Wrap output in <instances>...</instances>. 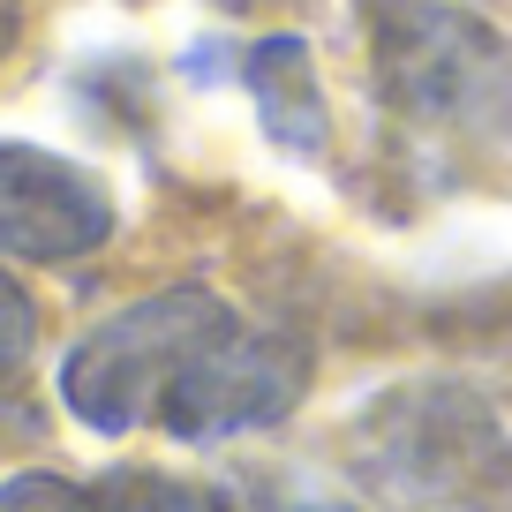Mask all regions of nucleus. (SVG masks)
<instances>
[{"mask_svg": "<svg viewBox=\"0 0 512 512\" xmlns=\"http://www.w3.org/2000/svg\"><path fill=\"white\" fill-rule=\"evenodd\" d=\"M38 347V302L16 287V272H0V377H16Z\"/></svg>", "mask_w": 512, "mask_h": 512, "instance_id": "obj_9", "label": "nucleus"}, {"mask_svg": "<svg viewBox=\"0 0 512 512\" xmlns=\"http://www.w3.org/2000/svg\"><path fill=\"white\" fill-rule=\"evenodd\" d=\"M16 38H23V0H0V61L16 53Z\"/></svg>", "mask_w": 512, "mask_h": 512, "instance_id": "obj_11", "label": "nucleus"}, {"mask_svg": "<svg viewBox=\"0 0 512 512\" xmlns=\"http://www.w3.org/2000/svg\"><path fill=\"white\" fill-rule=\"evenodd\" d=\"M369 53L392 106L452 136L512 128V38L452 0H369Z\"/></svg>", "mask_w": 512, "mask_h": 512, "instance_id": "obj_2", "label": "nucleus"}, {"mask_svg": "<svg viewBox=\"0 0 512 512\" xmlns=\"http://www.w3.org/2000/svg\"><path fill=\"white\" fill-rule=\"evenodd\" d=\"M264 512H354V505H339V497H324V490H287V497H272Z\"/></svg>", "mask_w": 512, "mask_h": 512, "instance_id": "obj_10", "label": "nucleus"}, {"mask_svg": "<svg viewBox=\"0 0 512 512\" xmlns=\"http://www.w3.org/2000/svg\"><path fill=\"white\" fill-rule=\"evenodd\" d=\"M0 512H98V497L68 475H8L0 482Z\"/></svg>", "mask_w": 512, "mask_h": 512, "instance_id": "obj_8", "label": "nucleus"}, {"mask_svg": "<svg viewBox=\"0 0 512 512\" xmlns=\"http://www.w3.org/2000/svg\"><path fill=\"white\" fill-rule=\"evenodd\" d=\"M226 324H234V309L211 287H159V294H144V302L113 309L61 362L68 415H76L83 430H98V437H128V430H144V422H159L174 377Z\"/></svg>", "mask_w": 512, "mask_h": 512, "instance_id": "obj_3", "label": "nucleus"}, {"mask_svg": "<svg viewBox=\"0 0 512 512\" xmlns=\"http://www.w3.org/2000/svg\"><path fill=\"white\" fill-rule=\"evenodd\" d=\"M113 196L98 174L38 144H0V256L23 264H76L106 249Z\"/></svg>", "mask_w": 512, "mask_h": 512, "instance_id": "obj_5", "label": "nucleus"}, {"mask_svg": "<svg viewBox=\"0 0 512 512\" xmlns=\"http://www.w3.org/2000/svg\"><path fill=\"white\" fill-rule=\"evenodd\" d=\"M98 512H241L219 482L196 475H166V467H113L91 482Z\"/></svg>", "mask_w": 512, "mask_h": 512, "instance_id": "obj_7", "label": "nucleus"}, {"mask_svg": "<svg viewBox=\"0 0 512 512\" xmlns=\"http://www.w3.org/2000/svg\"><path fill=\"white\" fill-rule=\"evenodd\" d=\"M309 392V347L264 324H226L204 354L174 377L159 407V430H174L181 445H219L241 430H272L302 407Z\"/></svg>", "mask_w": 512, "mask_h": 512, "instance_id": "obj_4", "label": "nucleus"}, {"mask_svg": "<svg viewBox=\"0 0 512 512\" xmlns=\"http://www.w3.org/2000/svg\"><path fill=\"white\" fill-rule=\"evenodd\" d=\"M249 91H256L264 128H272L279 144L302 151V159H317L332 113H324V83H317V68H309L302 38H264V46L249 53Z\"/></svg>", "mask_w": 512, "mask_h": 512, "instance_id": "obj_6", "label": "nucleus"}, {"mask_svg": "<svg viewBox=\"0 0 512 512\" xmlns=\"http://www.w3.org/2000/svg\"><path fill=\"white\" fill-rule=\"evenodd\" d=\"M369 512H512V430L460 377H407L347 422Z\"/></svg>", "mask_w": 512, "mask_h": 512, "instance_id": "obj_1", "label": "nucleus"}]
</instances>
